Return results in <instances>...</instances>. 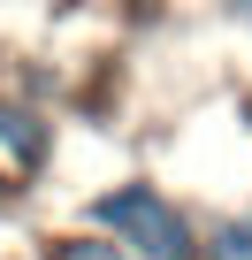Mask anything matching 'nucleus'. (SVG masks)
I'll list each match as a JSON object with an SVG mask.
<instances>
[{"label": "nucleus", "instance_id": "obj_2", "mask_svg": "<svg viewBox=\"0 0 252 260\" xmlns=\"http://www.w3.org/2000/svg\"><path fill=\"white\" fill-rule=\"evenodd\" d=\"M54 161V122L23 100H0V191H23Z\"/></svg>", "mask_w": 252, "mask_h": 260}, {"label": "nucleus", "instance_id": "obj_4", "mask_svg": "<svg viewBox=\"0 0 252 260\" xmlns=\"http://www.w3.org/2000/svg\"><path fill=\"white\" fill-rule=\"evenodd\" d=\"M199 260H252V214H222L199 230Z\"/></svg>", "mask_w": 252, "mask_h": 260}, {"label": "nucleus", "instance_id": "obj_3", "mask_svg": "<svg viewBox=\"0 0 252 260\" xmlns=\"http://www.w3.org/2000/svg\"><path fill=\"white\" fill-rule=\"evenodd\" d=\"M39 260H130L115 237H99V230H54L46 245H39Z\"/></svg>", "mask_w": 252, "mask_h": 260}, {"label": "nucleus", "instance_id": "obj_1", "mask_svg": "<svg viewBox=\"0 0 252 260\" xmlns=\"http://www.w3.org/2000/svg\"><path fill=\"white\" fill-rule=\"evenodd\" d=\"M84 230L115 237L130 260H199V222H191L161 184H146V176L99 191V199L84 207Z\"/></svg>", "mask_w": 252, "mask_h": 260}, {"label": "nucleus", "instance_id": "obj_5", "mask_svg": "<svg viewBox=\"0 0 252 260\" xmlns=\"http://www.w3.org/2000/svg\"><path fill=\"white\" fill-rule=\"evenodd\" d=\"M229 16H252V0H229Z\"/></svg>", "mask_w": 252, "mask_h": 260}]
</instances>
